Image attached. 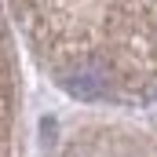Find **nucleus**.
<instances>
[{"label": "nucleus", "instance_id": "f257e3e1", "mask_svg": "<svg viewBox=\"0 0 157 157\" xmlns=\"http://www.w3.org/2000/svg\"><path fill=\"white\" fill-rule=\"evenodd\" d=\"M62 84H66V91L77 95V99H99V95H102V77H99V70H77V73H70Z\"/></svg>", "mask_w": 157, "mask_h": 157}]
</instances>
